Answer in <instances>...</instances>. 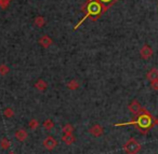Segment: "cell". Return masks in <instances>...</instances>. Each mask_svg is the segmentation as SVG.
<instances>
[{
  "label": "cell",
  "instance_id": "cell-1",
  "mask_svg": "<svg viewBox=\"0 0 158 154\" xmlns=\"http://www.w3.org/2000/svg\"><path fill=\"white\" fill-rule=\"evenodd\" d=\"M125 125H135L140 129V132L145 135L149 129H152L154 127L155 120L153 119V116H152L148 111L145 110V109H142V111L139 113L138 117L135 120H133L131 122H128V123L116 124L115 126H125Z\"/></svg>",
  "mask_w": 158,
  "mask_h": 154
},
{
  "label": "cell",
  "instance_id": "cell-2",
  "mask_svg": "<svg viewBox=\"0 0 158 154\" xmlns=\"http://www.w3.org/2000/svg\"><path fill=\"white\" fill-rule=\"evenodd\" d=\"M82 11H86L87 13L85 14L84 18L80 20V22L75 26L74 29L78 28V27L86 21V18H91L92 21H95V20H98V18H99L102 13H104L103 7H102V5L98 1V0H88V1L85 3L84 7H82Z\"/></svg>",
  "mask_w": 158,
  "mask_h": 154
},
{
  "label": "cell",
  "instance_id": "cell-3",
  "mask_svg": "<svg viewBox=\"0 0 158 154\" xmlns=\"http://www.w3.org/2000/svg\"><path fill=\"white\" fill-rule=\"evenodd\" d=\"M141 144L136 139L130 138L127 142L123 144V151L127 154H138L141 150Z\"/></svg>",
  "mask_w": 158,
  "mask_h": 154
},
{
  "label": "cell",
  "instance_id": "cell-4",
  "mask_svg": "<svg viewBox=\"0 0 158 154\" xmlns=\"http://www.w3.org/2000/svg\"><path fill=\"white\" fill-rule=\"evenodd\" d=\"M153 49L149 45H147V44H144L142 46V49L140 50V55L143 59H149L153 56Z\"/></svg>",
  "mask_w": 158,
  "mask_h": 154
},
{
  "label": "cell",
  "instance_id": "cell-5",
  "mask_svg": "<svg viewBox=\"0 0 158 154\" xmlns=\"http://www.w3.org/2000/svg\"><path fill=\"white\" fill-rule=\"evenodd\" d=\"M128 109H129V111L132 113V114L138 115L139 113L142 111L143 108L141 107V105L139 104L138 100H132V101L129 104V106H128Z\"/></svg>",
  "mask_w": 158,
  "mask_h": 154
},
{
  "label": "cell",
  "instance_id": "cell-6",
  "mask_svg": "<svg viewBox=\"0 0 158 154\" xmlns=\"http://www.w3.org/2000/svg\"><path fill=\"white\" fill-rule=\"evenodd\" d=\"M56 145H57V141L55 140L52 136H48L44 140V147L46 148L47 150H49V151L55 149V147H56Z\"/></svg>",
  "mask_w": 158,
  "mask_h": 154
},
{
  "label": "cell",
  "instance_id": "cell-7",
  "mask_svg": "<svg viewBox=\"0 0 158 154\" xmlns=\"http://www.w3.org/2000/svg\"><path fill=\"white\" fill-rule=\"evenodd\" d=\"M89 132L94 137H101L104 134V129L100 124H95L89 129Z\"/></svg>",
  "mask_w": 158,
  "mask_h": 154
},
{
  "label": "cell",
  "instance_id": "cell-8",
  "mask_svg": "<svg viewBox=\"0 0 158 154\" xmlns=\"http://www.w3.org/2000/svg\"><path fill=\"white\" fill-rule=\"evenodd\" d=\"M14 136H15V138L18 139L19 141H21V142H24V141L27 139V137H28V134H27V132L25 129L20 128V129H18L15 132Z\"/></svg>",
  "mask_w": 158,
  "mask_h": 154
},
{
  "label": "cell",
  "instance_id": "cell-9",
  "mask_svg": "<svg viewBox=\"0 0 158 154\" xmlns=\"http://www.w3.org/2000/svg\"><path fill=\"white\" fill-rule=\"evenodd\" d=\"M52 39H51L49 36H47V35H44V36H42L41 38L39 39V43H40V45L42 46V48H44V49H47V48H49V46L52 44Z\"/></svg>",
  "mask_w": 158,
  "mask_h": 154
},
{
  "label": "cell",
  "instance_id": "cell-10",
  "mask_svg": "<svg viewBox=\"0 0 158 154\" xmlns=\"http://www.w3.org/2000/svg\"><path fill=\"white\" fill-rule=\"evenodd\" d=\"M75 140H76V138L73 134H63V136H62V141L67 145L73 144Z\"/></svg>",
  "mask_w": 158,
  "mask_h": 154
},
{
  "label": "cell",
  "instance_id": "cell-11",
  "mask_svg": "<svg viewBox=\"0 0 158 154\" xmlns=\"http://www.w3.org/2000/svg\"><path fill=\"white\" fill-rule=\"evenodd\" d=\"M146 78L149 82H153V81L158 80V69L157 68H152V69L148 71V73H147Z\"/></svg>",
  "mask_w": 158,
  "mask_h": 154
},
{
  "label": "cell",
  "instance_id": "cell-12",
  "mask_svg": "<svg viewBox=\"0 0 158 154\" xmlns=\"http://www.w3.org/2000/svg\"><path fill=\"white\" fill-rule=\"evenodd\" d=\"M98 1L102 5V7H103V9H104V12H106L108 10V8L114 6L118 0H98Z\"/></svg>",
  "mask_w": 158,
  "mask_h": 154
},
{
  "label": "cell",
  "instance_id": "cell-13",
  "mask_svg": "<svg viewBox=\"0 0 158 154\" xmlns=\"http://www.w3.org/2000/svg\"><path fill=\"white\" fill-rule=\"evenodd\" d=\"M35 87L38 89V91L40 92H44L47 89V87H48V84H47V82L44 80H42V79H39V80L37 81V82L35 83Z\"/></svg>",
  "mask_w": 158,
  "mask_h": 154
},
{
  "label": "cell",
  "instance_id": "cell-14",
  "mask_svg": "<svg viewBox=\"0 0 158 154\" xmlns=\"http://www.w3.org/2000/svg\"><path fill=\"white\" fill-rule=\"evenodd\" d=\"M0 147L2 150H8L10 147H11V141L8 138H2L0 140Z\"/></svg>",
  "mask_w": 158,
  "mask_h": 154
},
{
  "label": "cell",
  "instance_id": "cell-15",
  "mask_svg": "<svg viewBox=\"0 0 158 154\" xmlns=\"http://www.w3.org/2000/svg\"><path fill=\"white\" fill-rule=\"evenodd\" d=\"M44 129L46 130H52L53 128H54V126H55V124H54V122L52 121V120H50V119H48V120H46V121L44 122Z\"/></svg>",
  "mask_w": 158,
  "mask_h": 154
},
{
  "label": "cell",
  "instance_id": "cell-16",
  "mask_svg": "<svg viewBox=\"0 0 158 154\" xmlns=\"http://www.w3.org/2000/svg\"><path fill=\"white\" fill-rule=\"evenodd\" d=\"M66 86H67L68 89H72V91H75V89H77L79 87V83L77 82V80H75V79H73V80H70L69 82L66 84Z\"/></svg>",
  "mask_w": 158,
  "mask_h": 154
},
{
  "label": "cell",
  "instance_id": "cell-17",
  "mask_svg": "<svg viewBox=\"0 0 158 154\" xmlns=\"http://www.w3.org/2000/svg\"><path fill=\"white\" fill-rule=\"evenodd\" d=\"M28 127L31 128V130H36L38 127H39V122H38L36 119L31 120V121H29V123H28Z\"/></svg>",
  "mask_w": 158,
  "mask_h": 154
},
{
  "label": "cell",
  "instance_id": "cell-18",
  "mask_svg": "<svg viewBox=\"0 0 158 154\" xmlns=\"http://www.w3.org/2000/svg\"><path fill=\"white\" fill-rule=\"evenodd\" d=\"M34 23H35V25L37 27H42L44 25V23H46V21H44V18L42 16H37L35 18V21H34Z\"/></svg>",
  "mask_w": 158,
  "mask_h": 154
},
{
  "label": "cell",
  "instance_id": "cell-19",
  "mask_svg": "<svg viewBox=\"0 0 158 154\" xmlns=\"http://www.w3.org/2000/svg\"><path fill=\"white\" fill-rule=\"evenodd\" d=\"M73 132H74V127H73L72 124H65L63 126L64 134H73Z\"/></svg>",
  "mask_w": 158,
  "mask_h": 154
},
{
  "label": "cell",
  "instance_id": "cell-20",
  "mask_svg": "<svg viewBox=\"0 0 158 154\" xmlns=\"http://www.w3.org/2000/svg\"><path fill=\"white\" fill-rule=\"evenodd\" d=\"M9 71H10V69L7 65H5V64L0 65V74H1V76H6V74H8Z\"/></svg>",
  "mask_w": 158,
  "mask_h": 154
},
{
  "label": "cell",
  "instance_id": "cell-21",
  "mask_svg": "<svg viewBox=\"0 0 158 154\" xmlns=\"http://www.w3.org/2000/svg\"><path fill=\"white\" fill-rule=\"evenodd\" d=\"M10 3H11V0H0V8L3 10L8 9Z\"/></svg>",
  "mask_w": 158,
  "mask_h": 154
},
{
  "label": "cell",
  "instance_id": "cell-22",
  "mask_svg": "<svg viewBox=\"0 0 158 154\" xmlns=\"http://www.w3.org/2000/svg\"><path fill=\"white\" fill-rule=\"evenodd\" d=\"M5 115L8 117V119H10V117H13L14 116V111L12 108H7L5 110Z\"/></svg>",
  "mask_w": 158,
  "mask_h": 154
},
{
  "label": "cell",
  "instance_id": "cell-23",
  "mask_svg": "<svg viewBox=\"0 0 158 154\" xmlns=\"http://www.w3.org/2000/svg\"><path fill=\"white\" fill-rule=\"evenodd\" d=\"M151 86H152V89H153L154 91H158V80L151 82Z\"/></svg>",
  "mask_w": 158,
  "mask_h": 154
},
{
  "label": "cell",
  "instance_id": "cell-24",
  "mask_svg": "<svg viewBox=\"0 0 158 154\" xmlns=\"http://www.w3.org/2000/svg\"><path fill=\"white\" fill-rule=\"evenodd\" d=\"M155 125L158 126V117H157V119H155Z\"/></svg>",
  "mask_w": 158,
  "mask_h": 154
},
{
  "label": "cell",
  "instance_id": "cell-25",
  "mask_svg": "<svg viewBox=\"0 0 158 154\" xmlns=\"http://www.w3.org/2000/svg\"><path fill=\"white\" fill-rule=\"evenodd\" d=\"M9 154H15V153H14V152H10Z\"/></svg>",
  "mask_w": 158,
  "mask_h": 154
}]
</instances>
